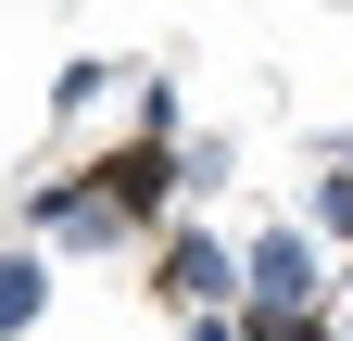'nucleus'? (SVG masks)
I'll list each match as a JSON object with an SVG mask.
<instances>
[{
  "label": "nucleus",
  "instance_id": "nucleus-6",
  "mask_svg": "<svg viewBox=\"0 0 353 341\" xmlns=\"http://www.w3.org/2000/svg\"><path fill=\"white\" fill-rule=\"evenodd\" d=\"M176 114H190V101H176V76H139V139L176 152Z\"/></svg>",
  "mask_w": 353,
  "mask_h": 341
},
{
  "label": "nucleus",
  "instance_id": "nucleus-2",
  "mask_svg": "<svg viewBox=\"0 0 353 341\" xmlns=\"http://www.w3.org/2000/svg\"><path fill=\"white\" fill-rule=\"evenodd\" d=\"M152 291H164L176 316H240V240H214V228H164Z\"/></svg>",
  "mask_w": 353,
  "mask_h": 341
},
{
  "label": "nucleus",
  "instance_id": "nucleus-5",
  "mask_svg": "<svg viewBox=\"0 0 353 341\" xmlns=\"http://www.w3.org/2000/svg\"><path fill=\"white\" fill-rule=\"evenodd\" d=\"M303 228H316V240H353V164H328V177L303 190Z\"/></svg>",
  "mask_w": 353,
  "mask_h": 341
},
{
  "label": "nucleus",
  "instance_id": "nucleus-3",
  "mask_svg": "<svg viewBox=\"0 0 353 341\" xmlns=\"http://www.w3.org/2000/svg\"><path fill=\"white\" fill-rule=\"evenodd\" d=\"M88 190H101V202H114L126 228H152V215H164V202L190 190V177H176V152H164V139H139V152H114V164H101Z\"/></svg>",
  "mask_w": 353,
  "mask_h": 341
},
{
  "label": "nucleus",
  "instance_id": "nucleus-9",
  "mask_svg": "<svg viewBox=\"0 0 353 341\" xmlns=\"http://www.w3.org/2000/svg\"><path fill=\"white\" fill-rule=\"evenodd\" d=\"M341 164H353V126H341Z\"/></svg>",
  "mask_w": 353,
  "mask_h": 341
},
{
  "label": "nucleus",
  "instance_id": "nucleus-7",
  "mask_svg": "<svg viewBox=\"0 0 353 341\" xmlns=\"http://www.w3.org/2000/svg\"><path fill=\"white\" fill-rule=\"evenodd\" d=\"M101 89H114V64H63V76H51V114H88Z\"/></svg>",
  "mask_w": 353,
  "mask_h": 341
},
{
  "label": "nucleus",
  "instance_id": "nucleus-4",
  "mask_svg": "<svg viewBox=\"0 0 353 341\" xmlns=\"http://www.w3.org/2000/svg\"><path fill=\"white\" fill-rule=\"evenodd\" d=\"M38 304H51V253L13 240V253H0V341H26V329H38Z\"/></svg>",
  "mask_w": 353,
  "mask_h": 341
},
{
  "label": "nucleus",
  "instance_id": "nucleus-1",
  "mask_svg": "<svg viewBox=\"0 0 353 341\" xmlns=\"http://www.w3.org/2000/svg\"><path fill=\"white\" fill-rule=\"evenodd\" d=\"M316 291H328V240H316V228H252V240H240V316H252V329L316 316Z\"/></svg>",
  "mask_w": 353,
  "mask_h": 341
},
{
  "label": "nucleus",
  "instance_id": "nucleus-8",
  "mask_svg": "<svg viewBox=\"0 0 353 341\" xmlns=\"http://www.w3.org/2000/svg\"><path fill=\"white\" fill-rule=\"evenodd\" d=\"M228 164H240L228 139H190V152H176V177H190V190H228Z\"/></svg>",
  "mask_w": 353,
  "mask_h": 341
}]
</instances>
